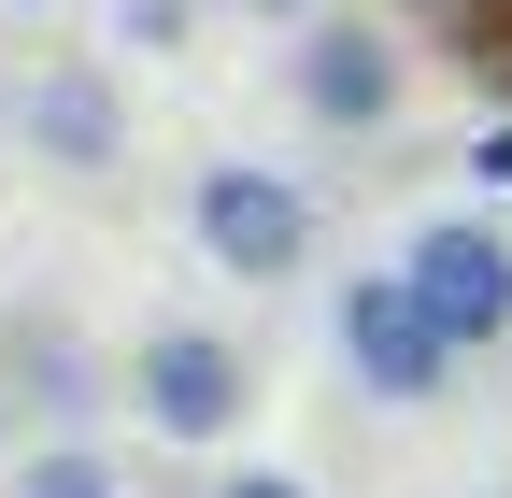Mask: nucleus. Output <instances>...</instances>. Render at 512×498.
<instances>
[{
	"label": "nucleus",
	"mask_w": 512,
	"mask_h": 498,
	"mask_svg": "<svg viewBox=\"0 0 512 498\" xmlns=\"http://www.w3.org/2000/svg\"><path fill=\"white\" fill-rule=\"evenodd\" d=\"M114 399L157 427V442H185V456H214L228 427L256 413V356L228 342V328H143L128 342V370H114Z\"/></svg>",
	"instance_id": "nucleus-1"
},
{
	"label": "nucleus",
	"mask_w": 512,
	"mask_h": 498,
	"mask_svg": "<svg viewBox=\"0 0 512 498\" xmlns=\"http://www.w3.org/2000/svg\"><path fill=\"white\" fill-rule=\"evenodd\" d=\"M328 342H342V370H356V399H384V413H427L441 385H456V342L427 328V299H413L399 271H356V285L328 299Z\"/></svg>",
	"instance_id": "nucleus-2"
},
{
	"label": "nucleus",
	"mask_w": 512,
	"mask_h": 498,
	"mask_svg": "<svg viewBox=\"0 0 512 498\" xmlns=\"http://www.w3.org/2000/svg\"><path fill=\"white\" fill-rule=\"evenodd\" d=\"M185 228H200V257L228 285H285L313 257V200H299L285 171H256V157H214L200 185H185Z\"/></svg>",
	"instance_id": "nucleus-3"
},
{
	"label": "nucleus",
	"mask_w": 512,
	"mask_h": 498,
	"mask_svg": "<svg viewBox=\"0 0 512 498\" xmlns=\"http://www.w3.org/2000/svg\"><path fill=\"white\" fill-rule=\"evenodd\" d=\"M399 285L427 299V328L456 342V356L512 342V242H498L484 214H427V228H413V257H399Z\"/></svg>",
	"instance_id": "nucleus-4"
},
{
	"label": "nucleus",
	"mask_w": 512,
	"mask_h": 498,
	"mask_svg": "<svg viewBox=\"0 0 512 498\" xmlns=\"http://www.w3.org/2000/svg\"><path fill=\"white\" fill-rule=\"evenodd\" d=\"M0 129H29L43 171L100 185V171H128V86H114V57H57V72H43L15 114H0Z\"/></svg>",
	"instance_id": "nucleus-5"
},
{
	"label": "nucleus",
	"mask_w": 512,
	"mask_h": 498,
	"mask_svg": "<svg viewBox=\"0 0 512 498\" xmlns=\"http://www.w3.org/2000/svg\"><path fill=\"white\" fill-rule=\"evenodd\" d=\"M0 399H15V413H57V427H86V413H114V356H100L72 314L15 299V314H0Z\"/></svg>",
	"instance_id": "nucleus-6"
},
{
	"label": "nucleus",
	"mask_w": 512,
	"mask_h": 498,
	"mask_svg": "<svg viewBox=\"0 0 512 498\" xmlns=\"http://www.w3.org/2000/svg\"><path fill=\"white\" fill-rule=\"evenodd\" d=\"M285 86H299V114H313V129H384V114H399V43H384V29H313L299 57H285Z\"/></svg>",
	"instance_id": "nucleus-7"
},
{
	"label": "nucleus",
	"mask_w": 512,
	"mask_h": 498,
	"mask_svg": "<svg viewBox=\"0 0 512 498\" xmlns=\"http://www.w3.org/2000/svg\"><path fill=\"white\" fill-rule=\"evenodd\" d=\"M15 498H128V470L86 442H43V456H15Z\"/></svg>",
	"instance_id": "nucleus-8"
},
{
	"label": "nucleus",
	"mask_w": 512,
	"mask_h": 498,
	"mask_svg": "<svg viewBox=\"0 0 512 498\" xmlns=\"http://www.w3.org/2000/svg\"><path fill=\"white\" fill-rule=\"evenodd\" d=\"M185 43V0H114V57H171Z\"/></svg>",
	"instance_id": "nucleus-9"
},
{
	"label": "nucleus",
	"mask_w": 512,
	"mask_h": 498,
	"mask_svg": "<svg viewBox=\"0 0 512 498\" xmlns=\"http://www.w3.org/2000/svg\"><path fill=\"white\" fill-rule=\"evenodd\" d=\"M214 498H313V484H299V470H228Z\"/></svg>",
	"instance_id": "nucleus-10"
},
{
	"label": "nucleus",
	"mask_w": 512,
	"mask_h": 498,
	"mask_svg": "<svg viewBox=\"0 0 512 498\" xmlns=\"http://www.w3.org/2000/svg\"><path fill=\"white\" fill-rule=\"evenodd\" d=\"M470 171H498V185H512V129H484V143H470Z\"/></svg>",
	"instance_id": "nucleus-11"
},
{
	"label": "nucleus",
	"mask_w": 512,
	"mask_h": 498,
	"mask_svg": "<svg viewBox=\"0 0 512 498\" xmlns=\"http://www.w3.org/2000/svg\"><path fill=\"white\" fill-rule=\"evenodd\" d=\"M0 456H15V399H0Z\"/></svg>",
	"instance_id": "nucleus-12"
},
{
	"label": "nucleus",
	"mask_w": 512,
	"mask_h": 498,
	"mask_svg": "<svg viewBox=\"0 0 512 498\" xmlns=\"http://www.w3.org/2000/svg\"><path fill=\"white\" fill-rule=\"evenodd\" d=\"M256 15H313V0H256Z\"/></svg>",
	"instance_id": "nucleus-13"
},
{
	"label": "nucleus",
	"mask_w": 512,
	"mask_h": 498,
	"mask_svg": "<svg viewBox=\"0 0 512 498\" xmlns=\"http://www.w3.org/2000/svg\"><path fill=\"white\" fill-rule=\"evenodd\" d=\"M413 15H456V0H413Z\"/></svg>",
	"instance_id": "nucleus-14"
},
{
	"label": "nucleus",
	"mask_w": 512,
	"mask_h": 498,
	"mask_svg": "<svg viewBox=\"0 0 512 498\" xmlns=\"http://www.w3.org/2000/svg\"><path fill=\"white\" fill-rule=\"evenodd\" d=\"M0 114H15V100H0Z\"/></svg>",
	"instance_id": "nucleus-15"
}]
</instances>
